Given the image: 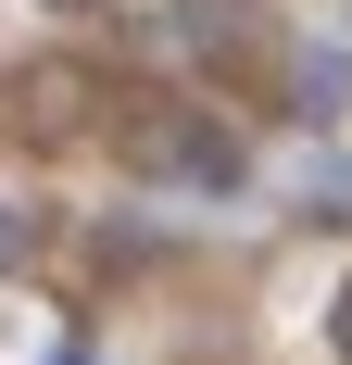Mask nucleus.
<instances>
[{"label":"nucleus","instance_id":"obj_3","mask_svg":"<svg viewBox=\"0 0 352 365\" xmlns=\"http://www.w3.org/2000/svg\"><path fill=\"white\" fill-rule=\"evenodd\" d=\"M38 252V215H13V202H0V264H26Z\"/></svg>","mask_w":352,"mask_h":365},{"label":"nucleus","instance_id":"obj_4","mask_svg":"<svg viewBox=\"0 0 352 365\" xmlns=\"http://www.w3.org/2000/svg\"><path fill=\"white\" fill-rule=\"evenodd\" d=\"M340 353H352V290H340Z\"/></svg>","mask_w":352,"mask_h":365},{"label":"nucleus","instance_id":"obj_2","mask_svg":"<svg viewBox=\"0 0 352 365\" xmlns=\"http://www.w3.org/2000/svg\"><path fill=\"white\" fill-rule=\"evenodd\" d=\"M289 88H302V113H352V51H340V38H315V51L289 63Z\"/></svg>","mask_w":352,"mask_h":365},{"label":"nucleus","instance_id":"obj_1","mask_svg":"<svg viewBox=\"0 0 352 365\" xmlns=\"http://www.w3.org/2000/svg\"><path fill=\"white\" fill-rule=\"evenodd\" d=\"M139 164L151 177H189V189H239V151L214 139L202 113H139Z\"/></svg>","mask_w":352,"mask_h":365}]
</instances>
